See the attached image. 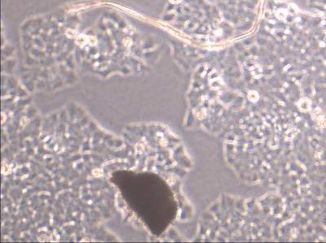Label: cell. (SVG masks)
<instances>
[{
  "instance_id": "1",
  "label": "cell",
  "mask_w": 326,
  "mask_h": 243,
  "mask_svg": "<svg viewBox=\"0 0 326 243\" xmlns=\"http://www.w3.org/2000/svg\"><path fill=\"white\" fill-rule=\"evenodd\" d=\"M93 173H94V175H95L96 177H100V175L102 174V171L100 170V169H95V170H94Z\"/></svg>"
}]
</instances>
